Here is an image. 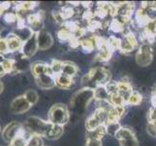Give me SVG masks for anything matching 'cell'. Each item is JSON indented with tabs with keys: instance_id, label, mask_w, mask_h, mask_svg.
I'll list each match as a JSON object with an SVG mask.
<instances>
[{
	"instance_id": "7402d4cb",
	"label": "cell",
	"mask_w": 156,
	"mask_h": 146,
	"mask_svg": "<svg viewBox=\"0 0 156 146\" xmlns=\"http://www.w3.org/2000/svg\"><path fill=\"white\" fill-rule=\"evenodd\" d=\"M15 59V72H23L25 71L29 66H31V64L29 63V59L24 58L21 55L20 58H14Z\"/></svg>"
},
{
	"instance_id": "484cf974",
	"label": "cell",
	"mask_w": 156,
	"mask_h": 146,
	"mask_svg": "<svg viewBox=\"0 0 156 146\" xmlns=\"http://www.w3.org/2000/svg\"><path fill=\"white\" fill-rule=\"evenodd\" d=\"M101 125H103V124L101 123V121L99 120L98 117L96 116L94 113L87 119V122H85V127H87V132L94 131V129L99 128Z\"/></svg>"
},
{
	"instance_id": "52a82bcc",
	"label": "cell",
	"mask_w": 156,
	"mask_h": 146,
	"mask_svg": "<svg viewBox=\"0 0 156 146\" xmlns=\"http://www.w3.org/2000/svg\"><path fill=\"white\" fill-rule=\"evenodd\" d=\"M139 47V41L136 35L131 31H128L123 36V38L120 39V48L119 51L124 54L132 53L133 51L137 50Z\"/></svg>"
},
{
	"instance_id": "816d5d0a",
	"label": "cell",
	"mask_w": 156,
	"mask_h": 146,
	"mask_svg": "<svg viewBox=\"0 0 156 146\" xmlns=\"http://www.w3.org/2000/svg\"><path fill=\"white\" fill-rule=\"evenodd\" d=\"M1 15H2V13H1V12H0V16H1Z\"/></svg>"
},
{
	"instance_id": "ba28073f",
	"label": "cell",
	"mask_w": 156,
	"mask_h": 146,
	"mask_svg": "<svg viewBox=\"0 0 156 146\" xmlns=\"http://www.w3.org/2000/svg\"><path fill=\"white\" fill-rule=\"evenodd\" d=\"M44 19H45V14L44 11H39L37 13H32L26 21L28 28L32 30L34 33H38V32L42 31L43 28H44Z\"/></svg>"
},
{
	"instance_id": "83f0119b",
	"label": "cell",
	"mask_w": 156,
	"mask_h": 146,
	"mask_svg": "<svg viewBox=\"0 0 156 146\" xmlns=\"http://www.w3.org/2000/svg\"><path fill=\"white\" fill-rule=\"evenodd\" d=\"M110 103L112 106H125L126 104V99L125 97L121 95L119 93H115L110 95Z\"/></svg>"
},
{
	"instance_id": "d4e9b609",
	"label": "cell",
	"mask_w": 156,
	"mask_h": 146,
	"mask_svg": "<svg viewBox=\"0 0 156 146\" xmlns=\"http://www.w3.org/2000/svg\"><path fill=\"white\" fill-rule=\"evenodd\" d=\"M135 137V133H134L133 129L131 128H128V127H121L119 129V131L117 132V133L115 134V138L117 140H124L126 138L129 137Z\"/></svg>"
},
{
	"instance_id": "8fae6325",
	"label": "cell",
	"mask_w": 156,
	"mask_h": 146,
	"mask_svg": "<svg viewBox=\"0 0 156 146\" xmlns=\"http://www.w3.org/2000/svg\"><path fill=\"white\" fill-rule=\"evenodd\" d=\"M115 17H130L132 18V15L134 12L135 5L132 2H119L115 3Z\"/></svg>"
},
{
	"instance_id": "db71d44e",
	"label": "cell",
	"mask_w": 156,
	"mask_h": 146,
	"mask_svg": "<svg viewBox=\"0 0 156 146\" xmlns=\"http://www.w3.org/2000/svg\"><path fill=\"white\" fill-rule=\"evenodd\" d=\"M153 124H155V126H156V123H153Z\"/></svg>"
},
{
	"instance_id": "ac0fdd59",
	"label": "cell",
	"mask_w": 156,
	"mask_h": 146,
	"mask_svg": "<svg viewBox=\"0 0 156 146\" xmlns=\"http://www.w3.org/2000/svg\"><path fill=\"white\" fill-rule=\"evenodd\" d=\"M112 49L109 47L108 45V42L107 44L104 45L103 47H101L99 50H98V53H97V56H96V61L97 62H109L112 56Z\"/></svg>"
},
{
	"instance_id": "277c9868",
	"label": "cell",
	"mask_w": 156,
	"mask_h": 146,
	"mask_svg": "<svg viewBox=\"0 0 156 146\" xmlns=\"http://www.w3.org/2000/svg\"><path fill=\"white\" fill-rule=\"evenodd\" d=\"M92 99H94V89L83 88L73 95L71 106L76 110L83 111Z\"/></svg>"
},
{
	"instance_id": "7a4b0ae2",
	"label": "cell",
	"mask_w": 156,
	"mask_h": 146,
	"mask_svg": "<svg viewBox=\"0 0 156 146\" xmlns=\"http://www.w3.org/2000/svg\"><path fill=\"white\" fill-rule=\"evenodd\" d=\"M83 82L93 83L95 88L97 86H106L111 82V72L105 67H94L83 77Z\"/></svg>"
},
{
	"instance_id": "44dd1931",
	"label": "cell",
	"mask_w": 156,
	"mask_h": 146,
	"mask_svg": "<svg viewBox=\"0 0 156 146\" xmlns=\"http://www.w3.org/2000/svg\"><path fill=\"white\" fill-rule=\"evenodd\" d=\"M79 68L75 63L71 62H63V67H62V73L74 78L78 74Z\"/></svg>"
},
{
	"instance_id": "4dcf8cb0",
	"label": "cell",
	"mask_w": 156,
	"mask_h": 146,
	"mask_svg": "<svg viewBox=\"0 0 156 146\" xmlns=\"http://www.w3.org/2000/svg\"><path fill=\"white\" fill-rule=\"evenodd\" d=\"M0 62H1L2 66H4V69L7 74L15 72V59L14 58L2 57V59Z\"/></svg>"
},
{
	"instance_id": "f1b7e54d",
	"label": "cell",
	"mask_w": 156,
	"mask_h": 146,
	"mask_svg": "<svg viewBox=\"0 0 156 146\" xmlns=\"http://www.w3.org/2000/svg\"><path fill=\"white\" fill-rule=\"evenodd\" d=\"M126 25L123 24L121 21H118L116 18H112L110 24V29L115 33H122L125 31Z\"/></svg>"
},
{
	"instance_id": "7dc6e473",
	"label": "cell",
	"mask_w": 156,
	"mask_h": 146,
	"mask_svg": "<svg viewBox=\"0 0 156 146\" xmlns=\"http://www.w3.org/2000/svg\"><path fill=\"white\" fill-rule=\"evenodd\" d=\"M3 89H4V86H3V83L1 82V81H0V94L2 93L3 92Z\"/></svg>"
},
{
	"instance_id": "d590c367",
	"label": "cell",
	"mask_w": 156,
	"mask_h": 146,
	"mask_svg": "<svg viewBox=\"0 0 156 146\" xmlns=\"http://www.w3.org/2000/svg\"><path fill=\"white\" fill-rule=\"evenodd\" d=\"M26 146H44V141H43L42 137L31 134L27 139Z\"/></svg>"
},
{
	"instance_id": "ffe728a7",
	"label": "cell",
	"mask_w": 156,
	"mask_h": 146,
	"mask_svg": "<svg viewBox=\"0 0 156 146\" xmlns=\"http://www.w3.org/2000/svg\"><path fill=\"white\" fill-rule=\"evenodd\" d=\"M94 99L97 101H109L110 95L106 89V86H97L94 88Z\"/></svg>"
},
{
	"instance_id": "60d3db41",
	"label": "cell",
	"mask_w": 156,
	"mask_h": 146,
	"mask_svg": "<svg viewBox=\"0 0 156 146\" xmlns=\"http://www.w3.org/2000/svg\"><path fill=\"white\" fill-rule=\"evenodd\" d=\"M6 54H9V48L6 38H0V55L2 57Z\"/></svg>"
},
{
	"instance_id": "836d02e7",
	"label": "cell",
	"mask_w": 156,
	"mask_h": 146,
	"mask_svg": "<svg viewBox=\"0 0 156 146\" xmlns=\"http://www.w3.org/2000/svg\"><path fill=\"white\" fill-rule=\"evenodd\" d=\"M51 73L53 74V76L62 73V67H63V62L60 59H52L51 63L50 64Z\"/></svg>"
},
{
	"instance_id": "d6986e66",
	"label": "cell",
	"mask_w": 156,
	"mask_h": 146,
	"mask_svg": "<svg viewBox=\"0 0 156 146\" xmlns=\"http://www.w3.org/2000/svg\"><path fill=\"white\" fill-rule=\"evenodd\" d=\"M116 85H117V93H119L121 95L124 96L125 99L127 100V97L133 92V87L130 84V82L119 81V82H116Z\"/></svg>"
},
{
	"instance_id": "f907efd6",
	"label": "cell",
	"mask_w": 156,
	"mask_h": 146,
	"mask_svg": "<svg viewBox=\"0 0 156 146\" xmlns=\"http://www.w3.org/2000/svg\"><path fill=\"white\" fill-rule=\"evenodd\" d=\"M9 146H15V145H13V144H9Z\"/></svg>"
},
{
	"instance_id": "bcb514c9",
	"label": "cell",
	"mask_w": 156,
	"mask_h": 146,
	"mask_svg": "<svg viewBox=\"0 0 156 146\" xmlns=\"http://www.w3.org/2000/svg\"><path fill=\"white\" fill-rule=\"evenodd\" d=\"M152 97H156V84L153 86V88H152Z\"/></svg>"
},
{
	"instance_id": "d6a6232c",
	"label": "cell",
	"mask_w": 156,
	"mask_h": 146,
	"mask_svg": "<svg viewBox=\"0 0 156 146\" xmlns=\"http://www.w3.org/2000/svg\"><path fill=\"white\" fill-rule=\"evenodd\" d=\"M23 95H24V97L26 99V100H27L29 103H30L31 106L36 104L37 102H38V100H39V95L34 90H27L24 93Z\"/></svg>"
},
{
	"instance_id": "c3c4849f",
	"label": "cell",
	"mask_w": 156,
	"mask_h": 146,
	"mask_svg": "<svg viewBox=\"0 0 156 146\" xmlns=\"http://www.w3.org/2000/svg\"><path fill=\"white\" fill-rule=\"evenodd\" d=\"M0 133H2V129H1V126H0Z\"/></svg>"
},
{
	"instance_id": "f546056e",
	"label": "cell",
	"mask_w": 156,
	"mask_h": 146,
	"mask_svg": "<svg viewBox=\"0 0 156 146\" xmlns=\"http://www.w3.org/2000/svg\"><path fill=\"white\" fill-rule=\"evenodd\" d=\"M62 134H63V127L52 125V127L51 128L50 132L46 137L49 139H57L60 137Z\"/></svg>"
},
{
	"instance_id": "7bdbcfd3",
	"label": "cell",
	"mask_w": 156,
	"mask_h": 146,
	"mask_svg": "<svg viewBox=\"0 0 156 146\" xmlns=\"http://www.w3.org/2000/svg\"><path fill=\"white\" fill-rule=\"evenodd\" d=\"M85 146H102V140L87 138V143H85Z\"/></svg>"
},
{
	"instance_id": "e0dca14e",
	"label": "cell",
	"mask_w": 156,
	"mask_h": 146,
	"mask_svg": "<svg viewBox=\"0 0 156 146\" xmlns=\"http://www.w3.org/2000/svg\"><path fill=\"white\" fill-rule=\"evenodd\" d=\"M55 77V86L60 89L63 90H68L72 87V85L74 84V78L67 76V75L60 73L56 75Z\"/></svg>"
},
{
	"instance_id": "4316f807",
	"label": "cell",
	"mask_w": 156,
	"mask_h": 146,
	"mask_svg": "<svg viewBox=\"0 0 156 146\" xmlns=\"http://www.w3.org/2000/svg\"><path fill=\"white\" fill-rule=\"evenodd\" d=\"M143 101V95L137 91H133L129 95L126 100V104L128 105H140Z\"/></svg>"
},
{
	"instance_id": "5bb4252c",
	"label": "cell",
	"mask_w": 156,
	"mask_h": 146,
	"mask_svg": "<svg viewBox=\"0 0 156 146\" xmlns=\"http://www.w3.org/2000/svg\"><path fill=\"white\" fill-rule=\"evenodd\" d=\"M31 69V72L33 74V76L35 78L41 76L43 74H51L53 75L51 73V66L50 64H48L44 62H35L31 64L30 66Z\"/></svg>"
},
{
	"instance_id": "ab89813d",
	"label": "cell",
	"mask_w": 156,
	"mask_h": 146,
	"mask_svg": "<svg viewBox=\"0 0 156 146\" xmlns=\"http://www.w3.org/2000/svg\"><path fill=\"white\" fill-rule=\"evenodd\" d=\"M4 20L8 24H13L17 21L18 23V16L16 12H7L4 16Z\"/></svg>"
},
{
	"instance_id": "9a60e30c",
	"label": "cell",
	"mask_w": 156,
	"mask_h": 146,
	"mask_svg": "<svg viewBox=\"0 0 156 146\" xmlns=\"http://www.w3.org/2000/svg\"><path fill=\"white\" fill-rule=\"evenodd\" d=\"M6 41L8 43L9 53H18L21 51L23 45V41L16 33H10L6 37Z\"/></svg>"
},
{
	"instance_id": "9c48e42d",
	"label": "cell",
	"mask_w": 156,
	"mask_h": 146,
	"mask_svg": "<svg viewBox=\"0 0 156 146\" xmlns=\"http://www.w3.org/2000/svg\"><path fill=\"white\" fill-rule=\"evenodd\" d=\"M39 50L38 43H37V33H33L30 38H28L25 42H23V48H21L20 54L26 58H30L35 55V53Z\"/></svg>"
},
{
	"instance_id": "74e56055",
	"label": "cell",
	"mask_w": 156,
	"mask_h": 146,
	"mask_svg": "<svg viewBox=\"0 0 156 146\" xmlns=\"http://www.w3.org/2000/svg\"><path fill=\"white\" fill-rule=\"evenodd\" d=\"M108 45L112 49V51L119 50L120 48V39L115 36H110V38L107 40Z\"/></svg>"
},
{
	"instance_id": "8992f818",
	"label": "cell",
	"mask_w": 156,
	"mask_h": 146,
	"mask_svg": "<svg viewBox=\"0 0 156 146\" xmlns=\"http://www.w3.org/2000/svg\"><path fill=\"white\" fill-rule=\"evenodd\" d=\"M153 49L150 43L146 42L139 47L136 54V62L140 66H147L152 62Z\"/></svg>"
},
{
	"instance_id": "7c38bea8",
	"label": "cell",
	"mask_w": 156,
	"mask_h": 146,
	"mask_svg": "<svg viewBox=\"0 0 156 146\" xmlns=\"http://www.w3.org/2000/svg\"><path fill=\"white\" fill-rule=\"evenodd\" d=\"M37 43H38L39 50L45 51L51 47L53 43V38L50 32L42 30L37 33Z\"/></svg>"
},
{
	"instance_id": "681fc988",
	"label": "cell",
	"mask_w": 156,
	"mask_h": 146,
	"mask_svg": "<svg viewBox=\"0 0 156 146\" xmlns=\"http://www.w3.org/2000/svg\"><path fill=\"white\" fill-rule=\"evenodd\" d=\"M0 38H2L1 37V29H0Z\"/></svg>"
},
{
	"instance_id": "ee69618b",
	"label": "cell",
	"mask_w": 156,
	"mask_h": 146,
	"mask_svg": "<svg viewBox=\"0 0 156 146\" xmlns=\"http://www.w3.org/2000/svg\"><path fill=\"white\" fill-rule=\"evenodd\" d=\"M147 133L151 137H156V126L153 123H148L147 124Z\"/></svg>"
},
{
	"instance_id": "e575fe53",
	"label": "cell",
	"mask_w": 156,
	"mask_h": 146,
	"mask_svg": "<svg viewBox=\"0 0 156 146\" xmlns=\"http://www.w3.org/2000/svg\"><path fill=\"white\" fill-rule=\"evenodd\" d=\"M105 126H106L107 134H110L112 137H115V134L121 128L119 123H108Z\"/></svg>"
},
{
	"instance_id": "f5cc1de1",
	"label": "cell",
	"mask_w": 156,
	"mask_h": 146,
	"mask_svg": "<svg viewBox=\"0 0 156 146\" xmlns=\"http://www.w3.org/2000/svg\"><path fill=\"white\" fill-rule=\"evenodd\" d=\"M0 58H2V56H1V55H0Z\"/></svg>"
},
{
	"instance_id": "f35d334b",
	"label": "cell",
	"mask_w": 156,
	"mask_h": 146,
	"mask_svg": "<svg viewBox=\"0 0 156 146\" xmlns=\"http://www.w3.org/2000/svg\"><path fill=\"white\" fill-rule=\"evenodd\" d=\"M120 146H139V141L136 137H132L119 141Z\"/></svg>"
},
{
	"instance_id": "6da1fadb",
	"label": "cell",
	"mask_w": 156,
	"mask_h": 146,
	"mask_svg": "<svg viewBox=\"0 0 156 146\" xmlns=\"http://www.w3.org/2000/svg\"><path fill=\"white\" fill-rule=\"evenodd\" d=\"M25 129L30 134H35L39 137H47L49 133L52 124L49 121H45L37 116H30L26 119L23 124Z\"/></svg>"
},
{
	"instance_id": "603a6c76",
	"label": "cell",
	"mask_w": 156,
	"mask_h": 146,
	"mask_svg": "<svg viewBox=\"0 0 156 146\" xmlns=\"http://www.w3.org/2000/svg\"><path fill=\"white\" fill-rule=\"evenodd\" d=\"M80 47L87 53H91L92 51H94V49H96L94 35L87 37V38H83L80 40Z\"/></svg>"
},
{
	"instance_id": "f6af8a7d",
	"label": "cell",
	"mask_w": 156,
	"mask_h": 146,
	"mask_svg": "<svg viewBox=\"0 0 156 146\" xmlns=\"http://www.w3.org/2000/svg\"><path fill=\"white\" fill-rule=\"evenodd\" d=\"M5 74H7V73H6V71H5L4 66H2L1 62H0V77H3Z\"/></svg>"
},
{
	"instance_id": "b9f144b4",
	"label": "cell",
	"mask_w": 156,
	"mask_h": 146,
	"mask_svg": "<svg viewBox=\"0 0 156 146\" xmlns=\"http://www.w3.org/2000/svg\"><path fill=\"white\" fill-rule=\"evenodd\" d=\"M147 119H148V123H156V108L152 107L149 109L147 113Z\"/></svg>"
},
{
	"instance_id": "3957f363",
	"label": "cell",
	"mask_w": 156,
	"mask_h": 146,
	"mask_svg": "<svg viewBox=\"0 0 156 146\" xmlns=\"http://www.w3.org/2000/svg\"><path fill=\"white\" fill-rule=\"evenodd\" d=\"M70 119V112L66 105L57 103L55 104L49 112V122H51L52 125L56 126H65L69 122Z\"/></svg>"
},
{
	"instance_id": "cb8c5ba5",
	"label": "cell",
	"mask_w": 156,
	"mask_h": 146,
	"mask_svg": "<svg viewBox=\"0 0 156 146\" xmlns=\"http://www.w3.org/2000/svg\"><path fill=\"white\" fill-rule=\"evenodd\" d=\"M107 134V131H106V126L105 125H101L99 128H97L94 131H90L87 132V138H90V139H96V140H102L103 137H105Z\"/></svg>"
},
{
	"instance_id": "1f68e13d",
	"label": "cell",
	"mask_w": 156,
	"mask_h": 146,
	"mask_svg": "<svg viewBox=\"0 0 156 146\" xmlns=\"http://www.w3.org/2000/svg\"><path fill=\"white\" fill-rule=\"evenodd\" d=\"M57 37L59 40L61 41H70L73 37V33L70 31L66 26L61 25V28L59 29V31L57 32Z\"/></svg>"
},
{
	"instance_id": "8d00e7d4",
	"label": "cell",
	"mask_w": 156,
	"mask_h": 146,
	"mask_svg": "<svg viewBox=\"0 0 156 146\" xmlns=\"http://www.w3.org/2000/svg\"><path fill=\"white\" fill-rule=\"evenodd\" d=\"M37 6V3L36 2H31V1H26V2H21L17 4L16 8H19L20 10H23L26 11V12H31L33 11V9ZM32 13V12H31Z\"/></svg>"
},
{
	"instance_id": "5b68a950",
	"label": "cell",
	"mask_w": 156,
	"mask_h": 146,
	"mask_svg": "<svg viewBox=\"0 0 156 146\" xmlns=\"http://www.w3.org/2000/svg\"><path fill=\"white\" fill-rule=\"evenodd\" d=\"M25 133H27V131L25 129L24 126L23 124H20L17 121H13L9 123L8 125L2 129V137L7 143L11 144L15 138H17L19 136L24 134Z\"/></svg>"
},
{
	"instance_id": "2e32d148",
	"label": "cell",
	"mask_w": 156,
	"mask_h": 146,
	"mask_svg": "<svg viewBox=\"0 0 156 146\" xmlns=\"http://www.w3.org/2000/svg\"><path fill=\"white\" fill-rule=\"evenodd\" d=\"M125 113V106H112L108 112V123H118Z\"/></svg>"
},
{
	"instance_id": "4fadbf2b",
	"label": "cell",
	"mask_w": 156,
	"mask_h": 146,
	"mask_svg": "<svg viewBox=\"0 0 156 146\" xmlns=\"http://www.w3.org/2000/svg\"><path fill=\"white\" fill-rule=\"evenodd\" d=\"M37 86L42 90H51L55 87V77L51 74H43L35 78Z\"/></svg>"
},
{
	"instance_id": "30bf717a",
	"label": "cell",
	"mask_w": 156,
	"mask_h": 146,
	"mask_svg": "<svg viewBox=\"0 0 156 146\" xmlns=\"http://www.w3.org/2000/svg\"><path fill=\"white\" fill-rule=\"evenodd\" d=\"M30 103L26 100L24 95H23L13 99V101L11 102L10 109L11 112L14 113V114H23V113L27 112L30 109Z\"/></svg>"
}]
</instances>
